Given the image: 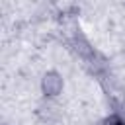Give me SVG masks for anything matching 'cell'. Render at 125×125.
<instances>
[{"instance_id":"obj_1","label":"cell","mask_w":125,"mask_h":125,"mask_svg":"<svg viewBox=\"0 0 125 125\" xmlns=\"http://www.w3.org/2000/svg\"><path fill=\"white\" fill-rule=\"evenodd\" d=\"M39 88H41V94L45 96V100H55L64 90V78L57 70H47V72H43V76L39 80Z\"/></svg>"},{"instance_id":"obj_2","label":"cell","mask_w":125,"mask_h":125,"mask_svg":"<svg viewBox=\"0 0 125 125\" xmlns=\"http://www.w3.org/2000/svg\"><path fill=\"white\" fill-rule=\"evenodd\" d=\"M37 115L41 117V121L45 123H55L61 117V109L57 104H53V100H45L39 107H37Z\"/></svg>"},{"instance_id":"obj_3","label":"cell","mask_w":125,"mask_h":125,"mask_svg":"<svg viewBox=\"0 0 125 125\" xmlns=\"http://www.w3.org/2000/svg\"><path fill=\"white\" fill-rule=\"evenodd\" d=\"M100 125H125V115H119V113H109L105 115Z\"/></svg>"}]
</instances>
